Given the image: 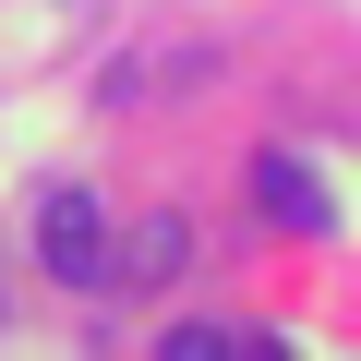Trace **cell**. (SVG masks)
Returning <instances> with one entry per match:
<instances>
[{
  "label": "cell",
  "mask_w": 361,
  "mask_h": 361,
  "mask_svg": "<svg viewBox=\"0 0 361 361\" xmlns=\"http://www.w3.org/2000/svg\"><path fill=\"white\" fill-rule=\"evenodd\" d=\"M37 253H49V277H73V289H85V277H109V217H97L85 193H61V205L37 217Z\"/></svg>",
  "instance_id": "1"
},
{
  "label": "cell",
  "mask_w": 361,
  "mask_h": 361,
  "mask_svg": "<svg viewBox=\"0 0 361 361\" xmlns=\"http://www.w3.org/2000/svg\"><path fill=\"white\" fill-rule=\"evenodd\" d=\"M253 180H265V205H277V217H289V229H325V180H313V169H301V157H265V169H253Z\"/></svg>",
  "instance_id": "2"
},
{
  "label": "cell",
  "mask_w": 361,
  "mask_h": 361,
  "mask_svg": "<svg viewBox=\"0 0 361 361\" xmlns=\"http://www.w3.org/2000/svg\"><path fill=\"white\" fill-rule=\"evenodd\" d=\"M169 361H277V349H265V337H217V325H180Z\"/></svg>",
  "instance_id": "3"
}]
</instances>
